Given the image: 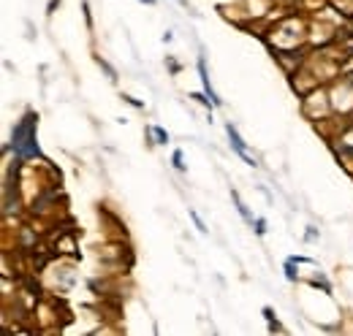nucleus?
<instances>
[{
    "label": "nucleus",
    "instance_id": "nucleus-1",
    "mask_svg": "<svg viewBox=\"0 0 353 336\" xmlns=\"http://www.w3.org/2000/svg\"><path fill=\"white\" fill-rule=\"evenodd\" d=\"M11 144H14V149L22 155V158H36V155H38V144H36V117H33V114H27V117L14 127Z\"/></svg>",
    "mask_w": 353,
    "mask_h": 336
},
{
    "label": "nucleus",
    "instance_id": "nucleus-2",
    "mask_svg": "<svg viewBox=\"0 0 353 336\" xmlns=\"http://www.w3.org/2000/svg\"><path fill=\"white\" fill-rule=\"evenodd\" d=\"M225 133H228V138H231V144H234V149L239 152V158H242V160H247L250 166H256V160H253L250 155L245 152V141H242V138H239V133L234 130V125H225Z\"/></svg>",
    "mask_w": 353,
    "mask_h": 336
},
{
    "label": "nucleus",
    "instance_id": "nucleus-3",
    "mask_svg": "<svg viewBox=\"0 0 353 336\" xmlns=\"http://www.w3.org/2000/svg\"><path fill=\"white\" fill-rule=\"evenodd\" d=\"M199 73H201V84H204V92L210 95L212 106H220V98L215 95V90H212V84H210V76H207V65H204V60L199 62Z\"/></svg>",
    "mask_w": 353,
    "mask_h": 336
},
{
    "label": "nucleus",
    "instance_id": "nucleus-4",
    "mask_svg": "<svg viewBox=\"0 0 353 336\" xmlns=\"http://www.w3.org/2000/svg\"><path fill=\"white\" fill-rule=\"evenodd\" d=\"M264 228H266V223H264V220H256V233H258V236H264V233H266Z\"/></svg>",
    "mask_w": 353,
    "mask_h": 336
},
{
    "label": "nucleus",
    "instance_id": "nucleus-5",
    "mask_svg": "<svg viewBox=\"0 0 353 336\" xmlns=\"http://www.w3.org/2000/svg\"><path fill=\"white\" fill-rule=\"evenodd\" d=\"M174 166L182 168V155H179V152H174Z\"/></svg>",
    "mask_w": 353,
    "mask_h": 336
},
{
    "label": "nucleus",
    "instance_id": "nucleus-6",
    "mask_svg": "<svg viewBox=\"0 0 353 336\" xmlns=\"http://www.w3.org/2000/svg\"><path fill=\"white\" fill-rule=\"evenodd\" d=\"M141 3H149V5H152V3H155V0H141Z\"/></svg>",
    "mask_w": 353,
    "mask_h": 336
},
{
    "label": "nucleus",
    "instance_id": "nucleus-7",
    "mask_svg": "<svg viewBox=\"0 0 353 336\" xmlns=\"http://www.w3.org/2000/svg\"><path fill=\"white\" fill-rule=\"evenodd\" d=\"M177 3H182V5H188V0H177Z\"/></svg>",
    "mask_w": 353,
    "mask_h": 336
}]
</instances>
